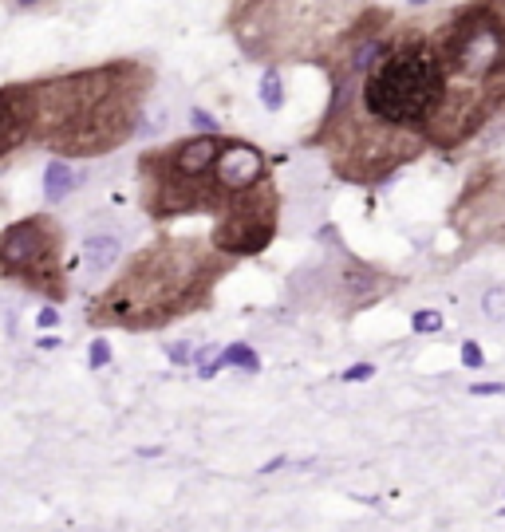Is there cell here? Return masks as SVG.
<instances>
[{
	"mask_svg": "<svg viewBox=\"0 0 505 532\" xmlns=\"http://www.w3.org/2000/svg\"><path fill=\"white\" fill-rule=\"evenodd\" d=\"M150 72L138 63H107L36 83V131L60 154H103L135 134Z\"/></svg>",
	"mask_w": 505,
	"mask_h": 532,
	"instance_id": "6da1fadb",
	"label": "cell"
},
{
	"mask_svg": "<svg viewBox=\"0 0 505 532\" xmlns=\"http://www.w3.org/2000/svg\"><path fill=\"white\" fill-rule=\"evenodd\" d=\"M197 244H154L150 253L135 260V268L115 284L103 304H91V324H131V327H150L166 324L170 315L182 308H194L206 288H210L213 268H206Z\"/></svg>",
	"mask_w": 505,
	"mask_h": 532,
	"instance_id": "7a4b0ae2",
	"label": "cell"
},
{
	"mask_svg": "<svg viewBox=\"0 0 505 532\" xmlns=\"http://www.w3.org/2000/svg\"><path fill=\"white\" fill-rule=\"evenodd\" d=\"M442 95V63L422 44L379 51V60L367 67V79H363V107L371 119L387 122V126H419V122L434 119Z\"/></svg>",
	"mask_w": 505,
	"mask_h": 532,
	"instance_id": "3957f363",
	"label": "cell"
},
{
	"mask_svg": "<svg viewBox=\"0 0 505 532\" xmlns=\"http://www.w3.org/2000/svg\"><path fill=\"white\" fill-rule=\"evenodd\" d=\"M0 272L20 276L44 296H67L60 272V229L48 217H24L0 233Z\"/></svg>",
	"mask_w": 505,
	"mask_h": 532,
	"instance_id": "277c9868",
	"label": "cell"
},
{
	"mask_svg": "<svg viewBox=\"0 0 505 532\" xmlns=\"http://www.w3.org/2000/svg\"><path fill=\"white\" fill-rule=\"evenodd\" d=\"M272 229H276V194L265 182L249 194L229 197V206L222 209V221L213 229V244H217V253L253 256L272 241Z\"/></svg>",
	"mask_w": 505,
	"mask_h": 532,
	"instance_id": "5b68a950",
	"label": "cell"
},
{
	"mask_svg": "<svg viewBox=\"0 0 505 532\" xmlns=\"http://www.w3.org/2000/svg\"><path fill=\"white\" fill-rule=\"evenodd\" d=\"M502 56V28L490 16H466L462 24H454L450 32V63L458 72L478 75L490 72L493 60Z\"/></svg>",
	"mask_w": 505,
	"mask_h": 532,
	"instance_id": "8992f818",
	"label": "cell"
},
{
	"mask_svg": "<svg viewBox=\"0 0 505 532\" xmlns=\"http://www.w3.org/2000/svg\"><path fill=\"white\" fill-rule=\"evenodd\" d=\"M36 83L0 87V158L13 154L36 134Z\"/></svg>",
	"mask_w": 505,
	"mask_h": 532,
	"instance_id": "52a82bcc",
	"label": "cell"
},
{
	"mask_svg": "<svg viewBox=\"0 0 505 532\" xmlns=\"http://www.w3.org/2000/svg\"><path fill=\"white\" fill-rule=\"evenodd\" d=\"M265 174H269L265 154H260L257 146L237 142V138L225 142V154L217 158V166H213V178H217V185L225 190V197L249 194V190L265 185Z\"/></svg>",
	"mask_w": 505,
	"mask_h": 532,
	"instance_id": "ba28073f",
	"label": "cell"
},
{
	"mask_svg": "<svg viewBox=\"0 0 505 532\" xmlns=\"http://www.w3.org/2000/svg\"><path fill=\"white\" fill-rule=\"evenodd\" d=\"M225 142L229 138H217V134H197V138H185V142L170 146L166 154H158V162L182 178H210L217 158L225 154Z\"/></svg>",
	"mask_w": 505,
	"mask_h": 532,
	"instance_id": "9c48e42d",
	"label": "cell"
},
{
	"mask_svg": "<svg viewBox=\"0 0 505 532\" xmlns=\"http://www.w3.org/2000/svg\"><path fill=\"white\" fill-rule=\"evenodd\" d=\"M119 256H123V241L115 233H95L83 241V265L91 276H107L119 265Z\"/></svg>",
	"mask_w": 505,
	"mask_h": 532,
	"instance_id": "30bf717a",
	"label": "cell"
},
{
	"mask_svg": "<svg viewBox=\"0 0 505 532\" xmlns=\"http://www.w3.org/2000/svg\"><path fill=\"white\" fill-rule=\"evenodd\" d=\"M75 185H79V169L72 162H63V158H51L48 169H44V197L51 206H60L63 197L75 194Z\"/></svg>",
	"mask_w": 505,
	"mask_h": 532,
	"instance_id": "8fae6325",
	"label": "cell"
},
{
	"mask_svg": "<svg viewBox=\"0 0 505 532\" xmlns=\"http://www.w3.org/2000/svg\"><path fill=\"white\" fill-rule=\"evenodd\" d=\"M217 359H222V367H241V371H249V375H257V371H260L257 351L245 347V343H229V347H225Z\"/></svg>",
	"mask_w": 505,
	"mask_h": 532,
	"instance_id": "7c38bea8",
	"label": "cell"
},
{
	"mask_svg": "<svg viewBox=\"0 0 505 532\" xmlns=\"http://www.w3.org/2000/svg\"><path fill=\"white\" fill-rule=\"evenodd\" d=\"M260 103H265V110L284 107V83H281V72H276V67H269V72L260 75Z\"/></svg>",
	"mask_w": 505,
	"mask_h": 532,
	"instance_id": "4fadbf2b",
	"label": "cell"
},
{
	"mask_svg": "<svg viewBox=\"0 0 505 532\" xmlns=\"http://www.w3.org/2000/svg\"><path fill=\"white\" fill-rule=\"evenodd\" d=\"M481 312H486V319H493V324H505V284L486 288V296H481Z\"/></svg>",
	"mask_w": 505,
	"mask_h": 532,
	"instance_id": "5bb4252c",
	"label": "cell"
},
{
	"mask_svg": "<svg viewBox=\"0 0 505 532\" xmlns=\"http://www.w3.org/2000/svg\"><path fill=\"white\" fill-rule=\"evenodd\" d=\"M411 327H415V331H442V315L438 312H415V319H411Z\"/></svg>",
	"mask_w": 505,
	"mask_h": 532,
	"instance_id": "9a60e30c",
	"label": "cell"
},
{
	"mask_svg": "<svg viewBox=\"0 0 505 532\" xmlns=\"http://www.w3.org/2000/svg\"><path fill=\"white\" fill-rule=\"evenodd\" d=\"M87 363H91V367H107V363H111V343L95 339V343L87 347Z\"/></svg>",
	"mask_w": 505,
	"mask_h": 532,
	"instance_id": "2e32d148",
	"label": "cell"
},
{
	"mask_svg": "<svg viewBox=\"0 0 505 532\" xmlns=\"http://www.w3.org/2000/svg\"><path fill=\"white\" fill-rule=\"evenodd\" d=\"M371 375H375V367H371V363H356V367H347L340 379H344V383H367Z\"/></svg>",
	"mask_w": 505,
	"mask_h": 532,
	"instance_id": "e0dca14e",
	"label": "cell"
},
{
	"mask_svg": "<svg viewBox=\"0 0 505 532\" xmlns=\"http://www.w3.org/2000/svg\"><path fill=\"white\" fill-rule=\"evenodd\" d=\"M462 363H466L470 371H478V367L486 363V355H481L478 343H462Z\"/></svg>",
	"mask_w": 505,
	"mask_h": 532,
	"instance_id": "ac0fdd59",
	"label": "cell"
},
{
	"mask_svg": "<svg viewBox=\"0 0 505 532\" xmlns=\"http://www.w3.org/2000/svg\"><path fill=\"white\" fill-rule=\"evenodd\" d=\"M194 355H197V351H190V343H174V347H170V363L174 367H185V363H194Z\"/></svg>",
	"mask_w": 505,
	"mask_h": 532,
	"instance_id": "d6986e66",
	"label": "cell"
},
{
	"mask_svg": "<svg viewBox=\"0 0 505 532\" xmlns=\"http://www.w3.org/2000/svg\"><path fill=\"white\" fill-rule=\"evenodd\" d=\"M190 115H194V122H197V131H201V134H213V131H217V122H213L201 107H190Z\"/></svg>",
	"mask_w": 505,
	"mask_h": 532,
	"instance_id": "ffe728a7",
	"label": "cell"
},
{
	"mask_svg": "<svg viewBox=\"0 0 505 532\" xmlns=\"http://www.w3.org/2000/svg\"><path fill=\"white\" fill-rule=\"evenodd\" d=\"M470 394H505V383H474V387H470Z\"/></svg>",
	"mask_w": 505,
	"mask_h": 532,
	"instance_id": "44dd1931",
	"label": "cell"
},
{
	"mask_svg": "<svg viewBox=\"0 0 505 532\" xmlns=\"http://www.w3.org/2000/svg\"><path fill=\"white\" fill-rule=\"evenodd\" d=\"M36 324L44 327V331H48V327H56V324H60V312H56V308H44V312L36 315Z\"/></svg>",
	"mask_w": 505,
	"mask_h": 532,
	"instance_id": "7402d4cb",
	"label": "cell"
},
{
	"mask_svg": "<svg viewBox=\"0 0 505 532\" xmlns=\"http://www.w3.org/2000/svg\"><path fill=\"white\" fill-rule=\"evenodd\" d=\"M284 465H288V458H272V461H265V465H260V473H276V469H284Z\"/></svg>",
	"mask_w": 505,
	"mask_h": 532,
	"instance_id": "603a6c76",
	"label": "cell"
},
{
	"mask_svg": "<svg viewBox=\"0 0 505 532\" xmlns=\"http://www.w3.org/2000/svg\"><path fill=\"white\" fill-rule=\"evenodd\" d=\"M40 347L51 351V347H60V339H56V335H44V339H40Z\"/></svg>",
	"mask_w": 505,
	"mask_h": 532,
	"instance_id": "cb8c5ba5",
	"label": "cell"
},
{
	"mask_svg": "<svg viewBox=\"0 0 505 532\" xmlns=\"http://www.w3.org/2000/svg\"><path fill=\"white\" fill-rule=\"evenodd\" d=\"M411 4H422V0H411Z\"/></svg>",
	"mask_w": 505,
	"mask_h": 532,
	"instance_id": "d4e9b609",
	"label": "cell"
},
{
	"mask_svg": "<svg viewBox=\"0 0 505 532\" xmlns=\"http://www.w3.org/2000/svg\"><path fill=\"white\" fill-rule=\"evenodd\" d=\"M502 517H505V505H502Z\"/></svg>",
	"mask_w": 505,
	"mask_h": 532,
	"instance_id": "484cf974",
	"label": "cell"
}]
</instances>
